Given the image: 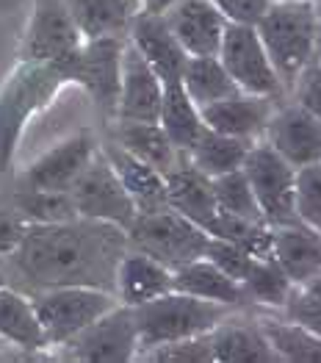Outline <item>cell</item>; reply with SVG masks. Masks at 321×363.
<instances>
[{
    "label": "cell",
    "instance_id": "obj_4",
    "mask_svg": "<svg viewBox=\"0 0 321 363\" xmlns=\"http://www.w3.org/2000/svg\"><path fill=\"white\" fill-rule=\"evenodd\" d=\"M230 313H233V308H227V305L200 300V297L177 291V289L145 305H136L133 319H136V333H139V355L152 347L169 344V341L210 333Z\"/></svg>",
    "mask_w": 321,
    "mask_h": 363
},
{
    "label": "cell",
    "instance_id": "obj_22",
    "mask_svg": "<svg viewBox=\"0 0 321 363\" xmlns=\"http://www.w3.org/2000/svg\"><path fill=\"white\" fill-rule=\"evenodd\" d=\"M0 335L17 350H23L28 358H50L30 294L11 283L0 286Z\"/></svg>",
    "mask_w": 321,
    "mask_h": 363
},
{
    "label": "cell",
    "instance_id": "obj_20",
    "mask_svg": "<svg viewBox=\"0 0 321 363\" xmlns=\"http://www.w3.org/2000/svg\"><path fill=\"white\" fill-rule=\"evenodd\" d=\"M167 291H172V269L142 250L128 247L125 255L119 258L117 277H114V294L119 303L136 308Z\"/></svg>",
    "mask_w": 321,
    "mask_h": 363
},
{
    "label": "cell",
    "instance_id": "obj_36",
    "mask_svg": "<svg viewBox=\"0 0 321 363\" xmlns=\"http://www.w3.org/2000/svg\"><path fill=\"white\" fill-rule=\"evenodd\" d=\"M296 219L321 233V164L296 169V194H293Z\"/></svg>",
    "mask_w": 321,
    "mask_h": 363
},
{
    "label": "cell",
    "instance_id": "obj_37",
    "mask_svg": "<svg viewBox=\"0 0 321 363\" xmlns=\"http://www.w3.org/2000/svg\"><path fill=\"white\" fill-rule=\"evenodd\" d=\"M286 319H293L310 330L321 333V272L299 286H293L288 303L280 311Z\"/></svg>",
    "mask_w": 321,
    "mask_h": 363
},
{
    "label": "cell",
    "instance_id": "obj_38",
    "mask_svg": "<svg viewBox=\"0 0 321 363\" xmlns=\"http://www.w3.org/2000/svg\"><path fill=\"white\" fill-rule=\"evenodd\" d=\"M139 361H155V363H213V350H210V335H191L169 341L161 347H152L139 355Z\"/></svg>",
    "mask_w": 321,
    "mask_h": 363
},
{
    "label": "cell",
    "instance_id": "obj_13",
    "mask_svg": "<svg viewBox=\"0 0 321 363\" xmlns=\"http://www.w3.org/2000/svg\"><path fill=\"white\" fill-rule=\"evenodd\" d=\"M263 142L280 152L293 169L321 164V120L291 97L277 103L274 114L266 122Z\"/></svg>",
    "mask_w": 321,
    "mask_h": 363
},
{
    "label": "cell",
    "instance_id": "obj_33",
    "mask_svg": "<svg viewBox=\"0 0 321 363\" xmlns=\"http://www.w3.org/2000/svg\"><path fill=\"white\" fill-rule=\"evenodd\" d=\"M11 208L28 225H53V222H67L78 216L69 191H45V189H28V186H17L11 197Z\"/></svg>",
    "mask_w": 321,
    "mask_h": 363
},
{
    "label": "cell",
    "instance_id": "obj_30",
    "mask_svg": "<svg viewBox=\"0 0 321 363\" xmlns=\"http://www.w3.org/2000/svg\"><path fill=\"white\" fill-rule=\"evenodd\" d=\"M180 84L197 108H205V106L238 91L235 81L225 69V64L219 61V56H188L183 72H180Z\"/></svg>",
    "mask_w": 321,
    "mask_h": 363
},
{
    "label": "cell",
    "instance_id": "obj_26",
    "mask_svg": "<svg viewBox=\"0 0 321 363\" xmlns=\"http://www.w3.org/2000/svg\"><path fill=\"white\" fill-rule=\"evenodd\" d=\"M172 289L194 294L200 300L210 303H222L233 311H249L252 305L244 294V286L233 280L227 272H222L216 264H210L208 258H194L191 264L180 267L172 272Z\"/></svg>",
    "mask_w": 321,
    "mask_h": 363
},
{
    "label": "cell",
    "instance_id": "obj_39",
    "mask_svg": "<svg viewBox=\"0 0 321 363\" xmlns=\"http://www.w3.org/2000/svg\"><path fill=\"white\" fill-rule=\"evenodd\" d=\"M203 258H208L210 264H216L222 272H227L233 280H238V283L244 280V274L249 272V267H252V261H255V255H249L247 250L225 242V239H216V236L208 239Z\"/></svg>",
    "mask_w": 321,
    "mask_h": 363
},
{
    "label": "cell",
    "instance_id": "obj_35",
    "mask_svg": "<svg viewBox=\"0 0 321 363\" xmlns=\"http://www.w3.org/2000/svg\"><path fill=\"white\" fill-rule=\"evenodd\" d=\"M210 183H213V194H216L219 211L266 222L261 213V206H258V200L252 194V186H249L247 175H244V169H233V172L216 175V178H210Z\"/></svg>",
    "mask_w": 321,
    "mask_h": 363
},
{
    "label": "cell",
    "instance_id": "obj_5",
    "mask_svg": "<svg viewBox=\"0 0 321 363\" xmlns=\"http://www.w3.org/2000/svg\"><path fill=\"white\" fill-rule=\"evenodd\" d=\"M30 303L45 330L47 355H50L61 344L86 330L103 313H108L114 305H119V300L114 291L97 286H50L33 291Z\"/></svg>",
    "mask_w": 321,
    "mask_h": 363
},
{
    "label": "cell",
    "instance_id": "obj_19",
    "mask_svg": "<svg viewBox=\"0 0 321 363\" xmlns=\"http://www.w3.org/2000/svg\"><path fill=\"white\" fill-rule=\"evenodd\" d=\"M213 363H274L280 361L274 347L263 333L258 316H247V311H233L210 330Z\"/></svg>",
    "mask_w": 321,
    "mask_h": 363
},
{
    "label": "cell",
    "instance_id": "obj_1",
    "mask_svg": "<svg viewBox=\"0 0 321 363\" xmlns=\"http://www.w3.org/2000/svg\"><path fill=\"white\" fill-rule=\"evenodd\" d=\"M128 247V230L111 222L75 216L53 225H28L20 247L3 258V272L26 294L50 286L114 291L119 258Z\"/></svg>",
    "mask_w": 321,
    "mask_h": 363
},
{
    "label": "cell",
    "instance_id": "obj_6",
    "mask_svg": "<svg viewBox=\"0 0 321 363\" xmlns=\"http://www.w3.org/2000/svg\"><path fill=\"white\" fill-rule=\"evenodd\" d=\"M208 230L186 219L169 206L152 208V211H139L136 219L128 228V244L152 255L172 272L191 264L194 258H203L205 244H208Z\"/></svg>",
    "mask_w": 321,
    "mask_h": 363
},
{
    "label": "cell",
    "instance_id": "obj_29",
    "mask_svg": "<svg viewBox=\"0 0 321 363\" xmlns=\"http://www.w3.org/2000/svg\"><path fill=\"white\" fill-rule=\"evenodd\" d=\"M158 125L164 128L169 142L183 155L194 147V142L200 139V133L205 130L203 114L191 103V97L186 94L180 81L164 84V100H161V111H158Z\"/></svg>",
    "mask_w": 321,
    "mask_h": 363
},
{
    "label": "cell",
    "instance_id": "obj_27",
    "mask_svg": "<svg viewBox=\"0 0 321 363\" xmlns=\"http://www.w3.org/2000/svg\"><path fill=\"white\" fill-rule=\"evenodd\" d=\"M84 39L128 36L133 17L142 11V0H64Z\"/></svg>",
    "mask_w": 321,
    "mask_h": 363
},
{
    "label": "cell",
    "instance_id": "obj_32",
    "mask_svg": "<svg viewBox=\"0 0 321 363\" xmlns=\"http://www.w3.org/2000/svg\"><path fill=\"white\" fill-rule=\"evenodd\" d=\"M241 286H244V294L252 308H266L271 313H280L293 291V280L274 261V255L255 258L249 272L244 274Z\"/></svg>",
    "mask_w": 321,
    "mask_h": 363
},
{
    "label": "cell",
    "instance_id": "obj_31",
    "mask_svg": "<svg viewBox=\"0 0 321 363\" xmlns=\"http://www.w3.org/2000/svg\"><path fill=\"white\" fill-rule=\"evenodd\" d=\"M249 147H252V142H244V139H235V136H227V133H219V130L205 128L203 133H200V139L194 142V147L186 152V158L203 175L216 178V175L241 169V164H244Z\"/></svg>",
    "mask_w": 321,
    "mask_h": 363
},
{
    "label": "cell",
    "instance_id": "obj_11",
    "mask_svg": "<svg viewBox=\"0 0 321 363\" xmlns=\"http://www.w3.org/2000/svg\"><path fill=\"white\" fill-rule=\"evenodd\" d=\"M69 197L75 203V211L84 219H97V222H111L119 228H130L136 219V203L128 194V189L117 178L114 167L106 161L103 150L94 152L89 167L81 172V178L72 183Z\"/></svg>",
    "mask_w": 321,
    "mask_h": 363
},
{
    "label": "cell",
    "instance_id": "obj_8",
    "mask_svg": "<svg viewBox=\"0 0 321 363\" xmlns=\"http://www.w3.org/2000/svg\"><path fill=\"white\" fill-rule=\"evenodd\" d=\"M59 361H84V363H128L139 358V333L133 308L114 305L86 330L61 344L50 352Z\"/></svg>",
    "mask_w": 321,
    "mask_h": 363
},
{
    "label": "cell",
    "instance_id": "obj_7",
    "mask_svg": "<svg viewBox=\"0 0 321 363\" xmlns=\"http://www.w3.org/2000/svg\"><path fill=\"white\" fill-rule=\"evenodd\" d=\"M122 48H125V36L84 39V45L69 59L59 61L67 72V81L78 84L86 91L106 125L117 117Z\"/></svg>",
    "mask_w": 321,
    "mask_h": 363
},
{
    "label": "cell",
    "instance_id": "obj_28",
    "mask_svg": "<svg viewBox=\"0 0 321 363\" xmlns=\"http://www.w3.org/2000/svg\"><path fill=\"white\" fill-rule=\"evenodd\" d=\"M258 322L280 361L321 363V333L293 319H286L283 313H271V311L258 316Z\"/></svg>",
    "mask_w": 321,
    "mask_h": 363
},
{
    "label": "cell",
    "instance_id": "obj_14",
    "mask_svg": "<svg viewBox=\"0 0 321 363\" xmlns=\"http://www.w3.org/2000/svg\"><path fill=\"white\" fill-rule=\"evenodd\" d=\"M97 150H100V139L91 130H78L64 142L53 145L50 150H45L39 158H33L20 172L17 186L45 189V191H69Z\"/></svg>",
    "mask_w": 321,
    "mask_h": 363
},
{
    "label": "cell",
    "instance_id": "obj_25",
    "mask_svg": "<svg viewBox=\"0 0 321 363\" xmlns=\"http://www.w3.org/2000/svg\"><path fill=\"white\" fill-rule=\"evenodd\" d=\"M271 255L293 280V286H299L321 272V233L299 219L271 228Z\"/></svg>",
    "mask_w": 321,
    "mask_h": 363
},
{
    "label": "cell",
    "instance_id": "obj_10",
    "mask_svg": "<svg viewBox=\"0 0 321 363\" xmlns=\"http://www.w3.org/2000/svg\"><path fill=\"white\" fill-rule=\"evenodd\" d=\"M216 56L225 64V69L230 72V78H233L235 86L241 91L274 97V100H286L288 97L255 26L227 23Z\"/></svg>",
    "mask_w": 321,
    "mask_h": 363
},
{
    "label": "cell",
    "instance_id": "obj_21",
    "mask_svg": "<svg viewBox=\"0 0 321 363\" xmlns=\"http://www.w3.org/2000/svg\"><path fill=\"white\" fill-rule=\"evenodd\" d=\"M164 181H167V206L175 208L177 213H183L186 219H191L194 225H200L203 230H208V225L213 222V216L219 211L210 178L203 175L183 155V161Z\"/></svg>",
    "mask_w": 321,
    "mask_h": 363
},
{
    "label": "cell",
    "instance_id": "obj_34",
    "mask_svg": "<svg viewBox=\"0 0 321 363\" xmlns=\"http://www.w3.org/2000/svg\"><path fill=\"white\" fill-rule=\"evenodd\" d=\"M208 236L225 239L241 250H247L255 258L271 255V225L261 219H244L227 211H216L213 222L208 225Z\"/></svg>",
    "mask_w": 321,
    "mask_h": 363
},
{
    "label": "cell",
    "instance_id": "obj_24",
    "mask_svg": "<svg viewBox=\"0 0 321 363\" xmlns=\"http://www.w3.org/2000/svg\"><path fill=\"white\" fill-rule=\"evenodd\" d=\"M100 150L106 155V161L114 167L117 178L128 189V194L136 203V211H152L167 206V181L158 169H152L142 158H136L133 152L119 147L117 142H111L108 136L100 139Z\"/></svg>",
    "mask_w": 321,
    "mask_h": 363
},
{
    "label": "cell",
    "instance_id": "obj_23",
    "mask_svg": "<svg viewBox=\"0 0 321 363\" xmlns=\"http://www.w3.org/2000/svg\"><path fill=\"white\" fill-rule=\"evenodd\" d=\"M108 139L119 147L133 152L152 169H158L164 178L183 161V152L169 142L164 128L158 122H133V120H111L108 122Z\"/></svg>",
    "mask_w": 321,
    "mask_h": 363
},
{
    "label": "cell",
    "instance_id": "obj_2",
    "mask_svg": "<svg viewBox=\"0 0 321 363\" xmlns=\"http://www.w3.org/2000/svg\"><path fill=\"white\" fill-rule=\"evenodd\" d=\"M61 64L20 61L0 86V172H9L28 122L67 86Z\"/></svg>",
    "mask_w": 321,
    "mask_h": 363
},
{
    "label": "cell",
    "instance_id": "obj_48",
    "mask_svg": "<svg viewBox=\"0 0 321 363\" xmlns=\"http://www.w3.org/2000/svg\"><path fill=\"white\" fill-rule=\"evenodd\" d=\"M142 6H145V0H142Z\"/></svg>",
    "mask_w": 321,
    "mask_h": 363
},
{
    "label": "cell",
    "instance_id": "obj_9",
    "mask_svg": "<svg viewBox=\"0 0 321 363\" xmlns=\"http://www.w3.org/2000/svg\"><path fill=\"white\" fill-rule=\"evenodd\" d=\"M241 169L252 186V194L261 206L263 219L271 228L296 222V208H293L296 169L280 152H274L263 139H258V142H252Z\"/></svg>",
    "mask_w": 321,
    "mask_h": 363
},
{
    "label": "cell",
    "instance_id": "obj_45",
    "mask_svg": "<svg viewBox=\"0 0 321 363\" xmlns=\"http://www.w3.org/2000/svg\"><path fill=\"white\" fill-rule=\"evenodd\" d=\"M313 59L321 64V28H319V36H316V56H313Z\"/></svg>",
    "mask_w": 321,
    "mask_h": 363
},
{
    "label": "cell",
    "instance_id": "obj_41",
    "mask_svg": "<svg viewBox=\"0 0 321 363\" xmlns=\"http://www.w3.org/2000/svg\"><path fill=\"white\" fill-rule=\"evenodd\" d=\"M225 17L227 23H241V26H255L261 20V14L269 9L271 0H210Z\"/></svg>",
    "mask_w": 321,
    "mask_h": 363
},
{
    "label": "cell",
    "instance_id": "obj_43",
    "mask_svg": "<svg viewBox=\"0 0 321 363\" xmlns=\"http://www.w3.org/2000/svg\"><path fill=\"white\" fill-rule=\"evenodd\" d=\"M17 358H28L23 350H17L14 344H9L3 335H0V361H17Z\"/></svg>",
    "mask_w": 321,
    "mask_h": 363
},
{
    "label": "cell",
    "instance_id": "obj_18",
    "mask_svg": "<svg viewBox=\"0 0 321 363\" xmlns=\"http://www.w3.org/2000/svg\"><path fill=\"white\" fill-rule=\"evenodd\" d=\"M128 42L147 59V64L158 72V78L164 84H175L180 81V72L186 67V50L180 48V42L175 39V33L169 30L164 14L158 11H147L142 9L130 28H128Z\"/></svg>",
    "mask_w": 321,
    "mask_h": 363
},
{
    "label": "cell",
    "instance_id": "obj_46",
    "mask_svg": "<svg viewBox=\"0 0 321 363\" xmlns=\"http://www.w3.org/2000/svg\"><path fill=\"white\" fill-rule=\"evenodd\" d=\"M3 283H9V280H6V272H3V267H0V286H3Z\"/></svg>",
    "mask_w": 321,
    "mask_h": 363
},
{
    "label": "cell",
    "instance_id": "obj_40",
    "mask_svg": "<svg viewBox=\"0 0 321 363\" xmlns=\"http://www.w3.org/2000/svg\"><path fill=\"white\" fill-rule=\"evenodd\" d=\"M288 97L321 120V64L319 61L313 59L302 67V72L296 75V81H293L291 89H288Z\"/></svg>",
    "mask_w": 321,
    "mask_h": 363
},
{
    "label": "cell",
    "instance_id": "obj_16",
    "mask_svg": "<svg viewBox=\"0 0 321 363\" xmlns=\"http://www.w3.org/2000/svg\"><path fill=\"white\" fill-rule=\"evenodd\" d=\"M164 20L175 33L186 56H216L227 17L210 0H177L164 11Z\"/></svg>",
    "mask_w": 321,
    "mask_h": 363
},
{
    "label": "cell",
    "instance_id": "obj_12",
    "mask_svg": "<svg viewBox=\"0 0 321 363\" xmlns=\"http://www.w3.org/2000/svg\"><path fill=\"white\" fill-rule=\"evenodd\" d=\"M81 45L84 33L78 30L64 0H33L20 45V61L59 64L69 59Z\"/></svg>",
    "mask_w": 321,
    "mask_h": 363
},
{
    "label": "cell",
    "instance_id": "obj_17",
    "mask_svg": "<svg viewBox=\"0 0 321 363\" xmlns=\"http://www.w3.org/2000/svg\"><path fill=\"white\" fill-rule=\"evenodd\" d=\"M280 100L274 97H263V94H249V91H233L210 106L200 108L205 128L227 133L244 142H258L263 139L266 122L274 114Z\"/></svg>",
    "mask_w": 321,
    "mask_h": 363
},
{
    "label": "cell",
    "instance_id": "obj_42",
    "mask_svg": "<svg viewBox=\"0 0 321 363\" xmlns=\"http://www.w3.org/2000/svg\"><path fill=\"white\" fill-rule=\"evenodd\" d=\"M28 230V222L14 208H0V261L9 258Z\"/></svg>",
    "mask_w": 321,
    "mask_h": 363
},
{
    "label": "cell",
    "instance_id": "obj_3",
    "mask_svg": "<svg viewBox=\"0 0 321 363\" xmlns=\"http://www.w3.org/2000/svg\"><path fill=\"white\" fill-rule=\"evenodd\" d=\"M319 28L321 20L316 14V0H271L261 20L255 23V30L283 81L286 94L302 67L316 56Z\"/></svg>",
    "mask_w": 321,
    "mask_h": 363
},
{
    "label": "cell",
    "instance_id": "obj_15",
    "mask_svg": "<svg viewBox=\"0 0 321 363\" xmlns=\"http://www.w3.org/2000/svg\"><path fill=\"white\" fill-rule=\"evenodd\" d=\"M164 100V81L147 64V59L128 42L122 48V69H119V100L114 120L158 122Z\"/></svg>",
    "mask_w": 321,
    "mask_h": 363
},
{
    "label": "cell",
    "instance_id": "obj_47",
    "mask_svg": "<svg viewBox=\"0 0 321 363\" xmlns=\"http://www.w3.org/2000/svg\"><path fill=\"white\" fill-rule=\"evenodd\" d=\"M316 14H319V20H321V0H316Z\"/></svg>",
    "mask_w": 321,
    "mask_h": 363
},
{
    "label": "cell",
    "instance_id": "obj_44",
    "mask_svg": "<svg viewBox=\"0 0 321 363\" xmlns=\"http://www.w3.org/2000/svg\"><path fill=\"white\" fill-rule=\"evenodd\" d=\"M177 0H145V6L142 9H147V11H158V14H164L169 6H175Z\"/></svg>",
    "mask_w": 321,
    "mask_h": 363
}]
</instances>
